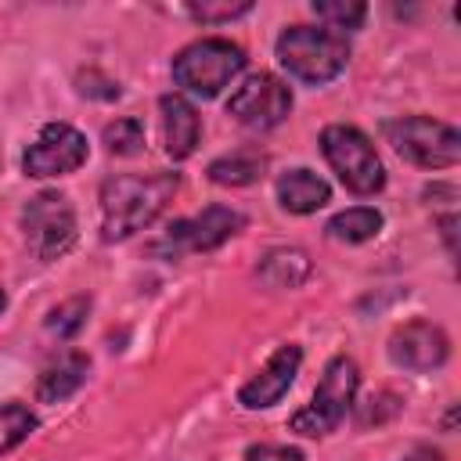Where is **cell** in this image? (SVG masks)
I'll return each mask as SVG.
<instances>
[{
  "label": "cell",
  "mask_w": 461,
  "mask_h": 461,
  "mask_svg": "<svg viewBox=\"0 0 461 461\" xmlns=\"http://www.w3.org/2000/svg\"><path fill=\"white\" fill-rule=\"evenodd\" d=\"M277 61L288 68V76L321 86L346 68L349 40L346 32H335L328 25H288L277 36Z\"/></svg>",
  "instance_id": "cell-2"
},
{
  "label": "cell",
  "mask_w": 461,
  "mask_h": 461,
  "mask_svg": "<svg viewBox=\"0 0 461 461\" xmlns=\"http://www.w3.org/2000/svg\"><path fill=\"white\" fill-rule=\"evenodd\" d=\"M299 364H303V349L299 346H281L241 389H238V403L245 407V411H267V407H274L288 389H292V382H295V375H299Z\"/></svg>",
  "instance_id": "cell-12"
},
{
  "label": "cell",
  "mask_w": 461,
  "mask_h": 461,
  "mask_svg": "<svg viewBox=\"0 0 461 461\" xmlns=\"http://www.w3.org/2000/svg\"><path fill=\"white\" fill-rule=\"evenodd\" d=\"M403 461H443V454H439V450H432V447H414Z\"/></svg>",
  "instance_id": "cell-27"
},
{
  "label": "cell",
  "mask_w": 461,
  "mask_h": 461,
  "mask_svg": "<svg viewBox=\"0 0 461 461\" xmlns=\"http://www.w3.org/2000/svg\"><path fill=\"white\" fill-rule=\"evenodd\" d=\"M86 367H90L86 353H79V349L61 353L50 367H43V375H40V382H36V396H40V403H58V400L72 396V393L83 385Z\"/></svg>",
  "instance_id": "cell-15"
},
{
  "label": "cell",
  "mask_w": 461,
  "mask_h": 461,
  "mask_svg": "<svg viewBox=\"0 0 461 461\" xmlns=\"http://www.w3.org/2000/svg\"><path fill=\"white\" fill-rule=\"evenodd\" d=\"M357 385H360L357 364H353L349 357H331V360L324 364V375H321V382H317L310 403L292 414L288 429L299 432V436H310V439L335 432V429L342 425L346 411L353 407Z\"/></svg>",
  "instance_id": "cell-4"
},
{
  "label": "cell",
  "mask_w": 461,
  "mask_h": 461,
  "mask_svg": "<svg viewBox=\"0 0 461 461\" xmlns=\"http://www.w3.org/2000/svg\"><path fill=\"white\" fill-rule=\"evenodd\" d=\"M104 148L112 155H137L144 151V122L126 115V119H115L104 126Z\"/></svg>",
  "instance_id": "cell-21"
},
{
  "label": "cell",
  "mask_w": 461,
  "mask_h": 461,
  "mask_svg": "<svg viewBox=\"0 0 461 461\" xmlns=\"http://www.w3.org/2000/svg\"><path fill=\"white\" fill-rule=\"evenodd\" d=\"M22 227H25L29 249L43 263L65 256L76 245V209H72L68 194H61V191L32 194L22 209Z\"/></svg>",
  "instance_id": "cell-7"
},
{
  "label": "cell",
  "mask_w": 461,
  "mask_h": 461,
  "mask_svg": "<svg viewBox=\"0 0 461 461\" xmlns=\"http://www.w3.org/2000/svg\"><path fill=\"white\" fill-rule=\"evenodd\" d=\"M292 112V86L274 72H252L230 97L227 115H234L249 130H274Z\"/></svg>",
  "instance_id": "cell-9"
},
{
  "label": "cell",
  "mask_w": 461,
  "mask_h": 461,
  "mask_svg": "<svg viewBox=\"0 0 461 461\" xmlns=\"http://www.w3.org/2000/svg\"><path fill=\"white\" fill-rule=\"evenodd\" d=\"M86 155H90L86 137L76 126H68V122H47L40 130V137L25 148L22 169H25V176H36V180L65 176V173H76L86 162Z\"/></svg>",
  "instance_id": "cell-10"
},
{
  "label": "cell",
  "mask_w": 461,
  "mask_h": 461,
  "mask_svg": "<svg viewBox=\"0 0 461 461\" xmlns=\"http://www.w3.org/2000/svg\"><path fill=\"white\" fill-rule=\"evenodd\" d=\"M4 306H7V292L0 288V313H4Z\"/></svg>",
  "instance_id": "cell-28"
},
{
  "label": "cell",
  "mask_w": 461,
  "mask_h": 461,
  "mask_svg": "<svg viewBox=\"0 0 461 461\" xmlns=\"http://www.w3.org/2000/svg\"><path fill=\"white\" fill-rule=\"evenodd\" d=\"M249 11H252V4H249V0H241V4H191V7H187V14H191L194 22H202V25L234 22V18L249 14Z\"/></svg>",
  "instance_id": "cell-24"
},
{
  "label": "cell",
  "mask_w": 461,
  "mask_h": 461,
  "mask_svg": "<svg viewBox=\"0 0 461 461\" xmlns=\"http://www.w3.org/2000/svg\"><path fill=\"white\" fill-rule=\"evenodd\" d=\"M328 238L331 241H346V245H360V241H371L378 230H382V212L371 209V205H353V209H342L328 220Z\"/></svg>",
  "instance_id": "cell-18"
},
{
  "label": "cell",
  "mask_w": 461,
  "mask_h": 461,
  "mask_svg": "<svg viewBox=\"0 0 461 461\" xmlns=\"http://www.w3.org/2000/svg\"><path fill=\"white\" fill-rule=\"evenodd\" d=\"M393 414H400V396H393V393H371L364 403H357V425L360 429H367L371 421L382 425Z\"/></svg>",
  "instance_id": "cell-23"
},
{
  "label": "cell",
  "mask_w": 461,
  "mask_h": 461,
  "mask_svg": "<svg viewBox=\"0 0 461 461\" xmlns=\"http://www.w3.org/2000/svg\"><path fill=\"white\" fill-rule=\"evenodd\" d=\"M245 461H306L299 447H285V443H252L245 450Z\"/></svg>",
  "instance_id": "cell-26"
},
{
  "label": "cell",
  "mask_w": 461,
  "mask_h": 461,
  "mask_svg": "<svg viewBox=\"0 0 461 461\" xmlns=\"http://www.w3.org/2000/svg\"><path fill=\"white\" fill-rule=\"evenodd\" d=\"M450 357V339L432 321H407L389 335V360L403 371H436Z\"/></svg>",
  "instance_id": "cell-11"
},
{
  "label": "cell",
  "mask_w": 461,
  "mask_h": 461,
  "mask_svg": "<svg viewBox=\"0 0 461 461\" xmlns=\"http://www.w3.org/2000/svg\"><path fill=\"white\" fill-rule=\"evenodd\" d=\"M313 14L328 22V29H360L367 18V4L360 0H313Z\"/></svg>",
  "instance_id": "cell-20"
},
{
  "label": "cell",
  "mask_w": 461,
  "mask_h": 461,
  "mask_svg": "<svg viewBox=\"0 0 461 461\" xmlns=\"http://www.w3.org/2000/svg\"><path fill=\"white\" fill-rule=\"evenodd\" d=\"M86 310H90V299L86 295H76V299H65L61 306H54L47 313V331L58 335V339H72L83 321H86Z\"/></svg>",
  "instance_id": "cell-22"
},
{
  "label": "cell",
  "mask_w": 461,
  "mask_h": 461,
  "mask_svg": "<svg viewBox=\"0 0 461 461\" xmlns=\"http://www.w3.org/2000/svg\"><path fill=\"white\" fill-rule=\"evenodd\" d=\"M256 274L270 288H299L310 277V256L303 249H270L259 259Z\"/></svg>",
  "instance_id": "cell-17"
},
{
  "label": "cell",
  "mask_w": 461,
  "mask_h": 461,
  "mask_svg": "<svg viewBox=\"0 0 461 461\" xmlns=\"http://www.w3.org/2000/svg\"><path fill=\"white\" fill-rule=\"evenodd\" d=\"M263 169H267V155L259 148H238L209 162V180L220 187H245V184H256Z\"/></svg>",
  "instance_id": "cell-16"
},
{
  "label": "cell",
  "mask_w": 461,
  "mask_h": 461,
  "mask_svg": "<svg viewBox=\"0 0 461 461\" xmlns=\"http://www.w3.org/2000/svg\"><path fill=\"white\" fill-rule=\"evenodd\" d=\"M36 429V414L25 403H0V454L14 450L22 439H29V432Z\"/></svg>",
  "instance_id": "cell-19"
},
{
  "label": "cell",
  "mask_w": 461,
  "mask_h": 461,
  "mask_svg": "<svg viewBox=\"0 0 461 461\" xmlns=\"http://www.w3.org/2000/svg\"><path fill=\"white\" fill-rule=\"evenodd\" d=\"M158 112H162V144L169 158H191L202 137V119L194 112V104L184 94H162L158 97Z\"/></svg>",
  "instance_id": "cell-13"
},
{
  "label": "cell",
  "mask_w": 461,
  "mask_h": 461,
  "mask_svg": "<svg viewBox=\"0 0 461 461\" xmlns=\"http://www.w3.org/2000/svg\"><path fill=\"white\" fill-rule=\"evenodd\" d=\"M241 227H245V216L238 209H230V205H205L194 216L173 220L169 230L151 245V252L166 256V259H180L184 252H212L227 238H234Z\"/></svg>",
  "instance_id": "cell-8"
},
{
  "label": "cell",
  "mask_w": 461,
  "mask_h": 461,
  "mask_svg": "<svg viewBox=\"0 0 461 461\" xmlns=\"http://www.w3.org/2000/svg\"><path fill=\"white\" fill-rule=\"evenodd\" d=\"M76 86H79L83 97H94V101H115V97H119V83L108 79V76L97 72V68L79 72V76H76Z\"/></svg>",
  "instance_id": "cell-25"
},
{
  "label": "cell",
  "mask_w": 461,
  "mask_h": 461,
  "mask_svg": "<svg viewBox=\"0 0 461 461\" xmlns=\"http://www.w3.org/2000/svg\"><path fill=\"white\" fill-rule=\"evenodd\" d=\"M277 202L295 216H310L331 202V187L313 169H288L277 176Z\"/></svg>",
  "instance_id": "cell-14"
},
{
  "label": "cell",
  "mask_w": 461,
  "mask_h": 461,
  "mask_svg": "<svg viewBox=\"0 0 461 461\" xmlns=\"http://www.w3.org/2000/svg\"><path fill=\"white\" fill-rule=\"evenodd\" d=\"M245 68V50L223 36L187 43L173 58V83L194 97H216Z\"/></svg>",
  "instance_id": "cell-3"
},
{
  "label": "cell",
  "mask_w": 461,
  "mask_h": 461,
  "mask_svg": "<svg viewBox=\"0 0 461 461\" xmlns=\"http://www.w3.org/2000/svg\"><path fill=\"white\" fill-rule=\"evenodd\" d=\"M321 151L328 158V166L339 173L342 187L367 198L375 191L385 187V169H382V158L371 144L367 133H360L357 126H346V122H335V126H324L321 133Z\"/></svg>",
  "instance_id": "cell-5"
},
{
  "label": "cell",
  "mask_w": 461,
  "mask_h": 461,
  "mask_svg": "<svg viewBox=\"0 0 461 461\" xmlns=\"http://www.w3.org/2000/svg\"><path fill=\"white\" fill-rule=\"evenodd\" d=\"M400 158L421 169H450L461 158V133L450 122L429 115H407L382 126Z\"/></svg>",
  "instance_id": "cell-6"
},
{
  "label": "cell",
  "mask_w": 461,
  "mask_h": 461,
  "mask_svg": "<svg viewBox=\"0 0 461 461\" xmlns=\"http://www.w3.org/2000/svg\"><path fill=\"white\" fill-rule=\"evenodd\" d=\"M176 173H115L101 184V238L126 241L169 205L176 194Z\"/></svg>",
  "instance_id": "cell-1"
}]
</instances>
